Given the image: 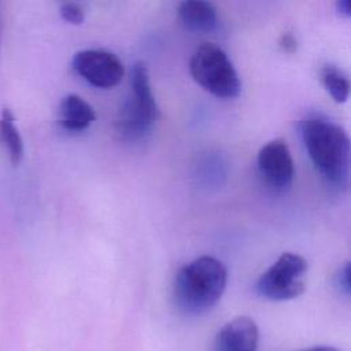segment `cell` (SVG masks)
<instances>
[{
	"label": "cell",
	"mask_w": 351,
	"mask_h": 351,
	"mask_svg": "<svg viewBox=\"0 0 351 351\" xmlns=\"http://www.w3.org/2000/svg\"><path fill=\"white\" fill-rule=\"evenodd\" d=\"M302 138L307 155L326 186L343 191L350 174V138L347 132L332 119L308 115L302 125Z\"/></svg>",
	"instance_id": "obj_1"
},
{
	"label": "cell",
	"mask_w": 351,
	"mask_h": 351,
	"mask_svg": "<svg viewBox=\"0 0 351 351\" xmlns=\"http://www.w3.org/2000/svg\"><path fill=\"white\" fill-rule=\"evenodd\" d=\"M228 282L225 265L208 255L184 265L173 282L176 306L188 315H199L211 310L221 299Z\"/></svg>",
	"instance_id": "obj_2"
},
{
	"label": "cell",
	"mask_w": 351,
	"mask_h": 351,
	"mask_svg": "<svg viewBox=\"0 0 351 351\" xmlns=\"http://www.w3.org/2000/svg\"><path fill=\"white\" fill-rule=\"evenodd\" d=\"M158 118V106L149 84V73L144 62H136L130 74V88L122 103L115 126L118 133L129 140L148 134Z\"/></svg>",
	"instance_id": "obj_3"
},
{
	"label": "cell",
	"mask_w": 351,
	"mask_h": 351,
	"mask_svg": "<svg viewBox=\"0 0 351 351\" xmlns=\"http://www.w3.org/2000/svg\"><path fill=\"white\" fill-rule=\"evenodd\" d=\"M192 78L207 92L221 99H233L241 90L240 77L226 52L213 44L202 43L189 59Z\"/></svg>",
	"instance_id": "obj_4"
},
{
	"label": "cell",
	"mask_w": 351,
	"mask_h": 351,
	"mask_svg": "<svg viewBox=\"0 0 351 351\" xmlns=\"http://www.w3.org/2000/svg\"><path fill=\"white\" fill-rule=\"evenodd\" d=\"M307 269V261L302 255L284 252L259 276L256 292L274 302L295 299L306 289Z\"/></svg>",
	"instance_id": "obj_5"
},
{
	"label": "cell",
	"mask_w": 351,
	"mask_h": 351,
	"mask_svg": "<svg viewBox=\"0 0 351 351\" xmlns=\"http://www.w3.org/2000/svg\"><path fill=\"white\" fill-rule=\"evenodd\" d=\"M73 69L86 82L101 89L118 85L125 74L121 59L115 53L99 48L78 51L73 58Z\"/></svg>",
	"instance_id": "obj_6"
},
{
	"label": "cell",
	"mask_w": 351,
	"mask_h": 351,
	"mask_svg": "<svg viewBox=\"0 0 351 351\" xmlns=\"http://www.w3.org/2000/svg\"><path fill=\"white\" fill-rule=\"evenodd\" d=\"M256 166L262 181L273 191H285L293 182V159L284 138H273L262 145L258 151Z\"/></svg>",
	"instance_id": "obj_7"
},
{
	"label": "cell",
	"mask_w": 351,
	"mask_h": 351,
	"mask_svg": "<svg viewBox=\"0 0 351 351\" xmlns=\"http://www.w3.org/2000/svg\"><path fill=\"white\" fill-rule=\"evenodd\" d=\"M259 330L250 317H236L217 333L214 351H258Z\"/></svg>",
	"instance_id": "obj_8"
},
{
	"label": "cell",
	"mask_w": 351,
	"mask_h": 351,
	"mask_svg": "<svg viewBox=\"0 0 351 351\" xmlns=\"http://www.w3.org/2000/svg\"><path fill=\"white\" fill-rule=\"evenodd\" d=\"M96 119L93 107L81 96L70 93L59 104L58 121L64 130L81 132L88 129Z\"/></svg>",
	"instance_id": "obj_9"
},
{
	"label": "cell",
	"mask_w": 351,
	"mask_h": 351,
	"mask_svg": "<svg viewBox=\"0 0 351 351\" xmlns=\"http://www.w3.org/2000/svg\"><path fill=\"white\" fill-rule=\"evenodd\" d=\"M177 12L182 23L196 32H210L218 22V11L211 1L185 0L177 5Z\"/></svg>",
	"instance_id": "obj_10"
},
{
	"label": "cell",
	"mask_w": 351,
	"mask_h": 351,
	"mask_svg": "<svg viewBox=\"0 0 351 351\" xmlns=\"http://www.w3.org/2000/svg\"><path fill=\"white\" fill-rule=\"evenodd\" d=\"M0 144L7 149L11 163L18 165L23 155V141L8 108H4L0 117Z\"/></svg>",
	"instance_id": "obj_11"
},
{
	"label": "cell",
	"mask_w": 351,
	"mask_h": 351,
	"mask_svg": "<svg viewBox=\"0 0 351 351\" xmlns=\"http://www.w3.org/2000/svg\"><path fill=\"white\" fill-rule=\"evenodd\" d=\"M319 78L336 103H344L350 95V80L348 75L335 64H325L319 71Z\"/></svg>",
	"instance_id": "obj_12"
},
{
	"label": "cell",
	"mask_w": 351,
	"mask_h": 351,
	"mask_svg": "<svg viewBox=\"0 0 351 351\" xmlns=\"http://www.w3.org/2000/svg\"><path fill=\"white\" fill-rule=\"evenodd\" d=\"M60 16L71 25H80L84 22L85 11L78 3H63L60 5Z\"/></svg>",
	"instance_id": "obj_13"
},
{
	"label": "cell",
	"mask_w": 351,
	"mask_h": 351,
	"mask_svg": "<svg viewBox=\"0 0 351 351\" xmlns=\"http://www.w3.org/2000/svg\"><path fill=\"white\" fill-rule=\"evenodd\" d=\"M278 47L281 48L282 52L285 53H293L298 48V40L295 37V34L292 32H284L281 36H280V40H278Z\"/></svg>",
	"instance_id": "obj_14"
},
{
	"label": "cell",
	"mask_w": 351,
	"mask_h": 351,
	"mask_svg": "<svg viewBox=\"0 0 351 351\" xmlns=\"http://www.w3.org/2000/svg\"><path fill=\"white\" fill-rule=\"evenodd\" d=\"M350 262H346L343 265V267L340 269L339 274H337V284L341 289V292H344L346 295H350V289H351V280H350Z\"/></svg>",
	"instance_id": "obj_15"
},
{
	"label": "cell",
	"mask_w": 351,
	"mask_h": 351,
	"mask_svg": "<svg viewBox=\"0 0 351 351\" xmlns=\"http://www.w3.org/2000/svg\"><path fill=\"white\" fill-rule=\"evenodd\" d=\"M336 10L339 11L340 15L348 18L351 15V4L348 0H339L336 3Z\"/></svg>",
	"instance_id": "obj_16"
},
{
	"label": "cell",
	"mask_w": 351,
	"mask_h": 351,
	"mask_svg": "<svg viewBox=\"0 0 351 351\" xmlns=\"http://www.w3.org/2000/svg\"><path fill=\"white\" fill-rule=\"evenodd\" d=\"M299 351H341L340 348L332 347V346H313V347H307Z\"/></svg>",
	"instance_id": "obj_17"
}]
</instances>
